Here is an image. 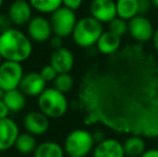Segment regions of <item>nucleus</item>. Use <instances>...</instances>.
I'll use <instances>...</instances> for the list:
<instances>
[{
	"label": "nucleus",
	"mask_w": 158,
	"mask_h": 157,
	"mask_svg": "<svg viewBox=\"0 0 158 157\" xmlns=\"http://www.w3.org/2000/svg\"><path fill=\"white\" fill-rule=\"evenodd\" d=\"M10 113H11L10 110L8 109V107L3 102V100H0V119L9 118V114Z\"/></svg>",
	"instance_id": "c756f323"
},
{
	"label": "nucleus",
	"mask_w": 158,
	"mask_h": 157,
	"mask_svg": "<svg viewBox=\"0 0 158 157\" xmlns=\"http://www.w3.org/2000/svg\"><path fill=\"white\" fill-rule=\"evenodd\" d=\"M33 10L41 14H52L60 6H63V0H28Z\"/></svg>",
	"instance_id": "4be33fe9"
},
{
	"label": "nucleus",
	"mask_w": 158,
	"mask_h": 157,
	"mask_svg": "<svg viewBox=\"0 0 158 157\" xmlns=\"http://www.w3.org/2000/svg\"><path fill=\"white\" fill-rule=\"evenodd\" d=\"M24 69L21 63L4 60L0 64V87L6 92L19 87L24 76Z\"/></svg>",
	"instance_id": "423d86ee"
},
{
	"label": "nucleus",
	"mask_w": 158,
	"mask_h": 157,
	"mask_svg": "<svg viewBox=\"0 0 158 157\" xmlns=\"http://www.w3.org/2000/svg\"><path fill=\"white\" fill-rule=\"evenodd\" d=\"M64 147L53 141H44L38 144L33 152V157H64Z\"/></svg>",
	"instance_id": "a211bd4d"
},
{
	"label": "nucleus",
	"mask_w": 158,
	"mask_h": 157,
	"mask_svg": "<svg viewBox=\"0 0 158 157\" xmlns=\"http://www.w3.org/2000/svg\"><path fill=\"white\" fill-rule=\"evenodd\" d=\"M50 22L53 29V35H56L64 39L72 35L73 29L77 23V19L75 11L63 6L51 14Z\"/></svg>",
	"instance_id": "39448f33"
},
{
	"label": "nucleus",
	"mask_w": 158,
	"mask_h": 157,
	"mask_svg": "<svg viewBox=\"0 0 158 157\" xmlns=\"http://www.w3.org/2000/svg\"><path fill=\"white\" fill-rule=\"evenodd\" d=\"M109 30L122 38L128 32V21L121 19L118 16L115 17L109 23Z\"/></svg>",
	"instance_id": "b1692460"
},
{
	"label": "nucleus",
	"mask_w": 158,
	"mask_h": 157,
	"mask_svg": "<svg viewBox=\"0 0 158 157\" xmlns=\"http://www.w3.org/2000/svg\"><path fill=\"white\" fill-rule=\"evenodd\" d=\"M2 157H4V156H2Z\"/></svg>",
	"instance_id": "4c0bfd02"
},
{
	"label": "nucleus",
	"mask_w": 158,
	"mask_h": 157,
	"mask_svg": "<svg viewBox=\"0 0 158 157\" xmlns=\"http://www.w3.org/2000/svg\"><path fill=\"white\" fill-rule=\"evenodd\" d=\"M83 0H63V6L72 11H77L81 8Z\"/></svg>",
	"instance_id": "bb28decb"
},
{
	"label": "nucleus",
	"mask_w": 158,
	"mask_h": 157,
	"mask_svg": "<svg viewBox=\"0 0 158 157\" xmlns=\"http://www.w3.org/2000/svg\"><path fill=\"white\" fill-rule=\"evenodd\" d=\"M140 157H158V149H151L145 151Z\"/></svg>",
	"instance_id": "2f4dec72"
},
{
	"label": "nucleus",
	"mask_w": 158,
	"mask_h": 157,
	"mask_svg": "<svg viewBox=\"0 0 158 157\" xmlns=\"http://www.w3.org/2000/svg\"><path fill=\"white\" fill-rule=\"evenodd\" d=\"M2 100L6 105L10 112H14V113L22 111L26 105V96L19 88L6 92Z\"/></svg>",
	"instance_id": "f3484780"
},
{
	"label": "nucleus",
	"mask_w": 158,
	"mask_h": 157,
	"mask_svg": "<svg viewBox=\"0 0 158 157\" xmlns=\"http://www.w3.org/2000/svg\"><path fill=\"white\" fill-rule=\"evenodd\" d=\"M153 44H154V48L156 50V52L158 53V28L155 30V34H154V37H153Z\"/></svg>",
	"instance_id": "473e14b6"
},
{
	"label": "nucleus",
	"mask_w": 158,
	"mask_h": 157,
	"mask_svg": "<svg viewBox=\"0 0 158 157\" xmlns=\"http://www.w3.org/2000/svg\"><path fill=\"white\" fill-rule=\"evenodd\" d=\"M127 157H140L145 152V142L141 137L131 136L123 143Z\"/></svg>",
	"instance_id": "aec40b11"
},
{
	"label": "nucleus",
	"mask_w": 158,
	"mask_h": 157,
	"mask_svg": "<svg viewBox=\"0 0 158 157\" xmlns=\"http://www.w3.org/2000/svg\"><path fill=\"white\" fill-rule=\"evenodd\" d=\"M89 13L100 23H110L117 17L116 3L113 0H92L89 4Z\"/></svg>",
	"instance_id": "9d476101"
},
{
	"label": "nucleus",
	"mask_w": 158,
	"mask_h": 157,
	"mask_svg": "<svg viewBox=\"0 0 158 157\" xmlns=\"http://www.w3.org/2000/svg\"><path fill=\"white\" fill-rule=\"evenodd\" d=\"M24 127L26 131L33 136H42L50 128V118L40 110L31 111L24 118Z\"/></svg>",
	"instance_id": "ddd939ff"
},
{
	"label": "nucleus",
	"mask_w": 158,
	"mask_h": 157,
	"mask_svg": "<svg viewBox=\"0 0 158 157\" xmlns=\"http://www.w3.org/2000/svg\"><path fill=\"white\" fill-rule=\"evenodd\" d=\"M40 74L42 76V78L45 80L46 83H48V82H54V80L58 76L57 71L50 65V64L42 68L41 71H40Z\"/></svg>",
	"instance_id": "393cba45"
},
{
	"label": "nucleus",
	"mask_w": 158,
	"mask_h": 157,
	"mask_svg": "<svg viewBox=\"0 0 158 157\" xmlns=\"http://www.w3.org/2000/svg\"><path fill=\"white\" fill-rule=\"evenodd\" d=\"M93 157H126V155L123 144L118 140L106 138L95 145Z\"/></svg>",
	"instance_id": "2eb2a0df"
},
{
	"label": "nucleus",
	"mask_w": 158,
	"mask_h": 157,
	"mask_svg": "<svg viewBox=\"0 0 158 157\" xmlns=\"http://www.w3.org/2000/svg\"><path fill=\"white\" fill-rule=\"evenodd\" d=\"M32 41L27 34L16 28H10L0 34V55L9 61L24 63L32 54Z\"/></svg>",
	"instance_id": "f257e3e1"
},
{
	"label": "nucleus",
	"mask_w": 158,
	"mask_h": 157,
	"mask_svg": "<svg viewBox=\"0 0 158 157\" xmlns=\"http://www.w3.org/2000/svg\"><path fill=\"white\" fill-rule=\"evenodd\" d=\"M128 32L133 40L144 43L153 39L155 30L150 19L144 15H137L128 21Z\"/></svg>",
	"instance_id": "0eeeda50"
},
{
	"label": "nucleus",
	"mask_w": 158,
	"mask_h": 157,
	"mask_svg": "<svg viewBox=\"0 0 158 157\" xmlns=\"http://www.w3.org/2000/svg\"><path fill=\"white\" fill-rule=\"evenodd\" d=\"M96 142L92 132L85 129H75L69 132L64 142V150L69 157H87L94 151Z\"/></svg>",
	"instance_id": "20e7f679"
},
{
	"label": "nucleus",
	"mask_w": 158,
	"mask_h": 157,
	"mask_svg": "<svg viewBox=\"0 0 158 157\" xmlns=\"http://www.w3.org/2000/svg\"><path fill=\"white\" fill-rule=\"evenodd\" d=\"M92 134H93V138H94L96 144H97V143H99V142H101V141H103L104 139H106L104 132L102 131V130H100V129H97L96 131L92 132Z\"/></svg>",
	"instance_id": "7c9ffc66"
},
{
	"label": "nucleus",
	"mask_w": 158,
	"mask_h": 157,
	"mask_svg": "<svg viewBox=\"0 0 158 157\" xmlns=\"http://www.w3.org/2000/svg\"><path fill=\"white\" fill-rule=\"evenodd\" d=\"M32 10L28 0H14L9 6L8 15L13 25L24 26L32 19Z\"/></svg>",
	"instance_id": "9b49d317"
},
{
	"label": "nucleus",
	"mask_w": 158,
	"mask_h": 157,
	"mask_svg": "<svg viewBox=\"0 0 158 157\" xmlns=\"http://www.w3.org/2000/svg\"><path fill=\"white\" fill-rule=\"evenodd\" d=\"M27 35L31 41L43 43L51 39L53 36V29L50 19L42 15L32 16L27 24Z\"/></svg>",
	"instance_id": "6e6552de"
},
{
	"label": "nucleus",
	"mask_w": 158,
	"mask_h": 157,
	"mask_svg": "<svg viewBox=\"0 0 158 157\" xmlns=\"http://www.w3.org/2000/svg\"><path fill=\"white\" fill-rule=\"evenodd\" d=\"M2 4H3V0H0V8L2 6Z\"/></svg>",
	"instance_id": "c9c22d12"
},
{
	"label": "nucleus",
	"mask_w": 158,
	"mask_h": 157,
	"mask_svg": "<svg viewBox=\"0 0 158 157\" xmlns=\"http://www.w3.org/2000/svg\"><path fill=\"white\" fill-rule=\"evenodd\" d=\"M1 59H2V57H1V55H0V64L2 63V61H1Z\"/></svg>",
	"instance_id": "e433bc0d"
},
{
	"label": "nucleus",
	"mask_w": 158,
	"mask_h": 157,
	"mask_svg": "<svg viewBox=\"0 0 158 157\" xmlns=\"http://www.w3.org/2000/svg\"><path fill=\"white\" fill-rule=\"evenodd\" d=\"M151 1H152L153 6H155V8H158V0H151Z\"/></svg>",
	"instance_id": "f704fd0d"
},
{
	"label": "nucleus",
	"mask_w": 158,
	"mask_h": 157,
	"mask_svg": "<svg viewBox=\"0 0 158 157\" xmlns=\"http://www.w3.org/2000/svg\"><path fill=\"white\" fill-rule=\"evenodd\" d=\"M19 136V125L12 118L0 119V153L9 151L15 147Z\"/></svg>",
	"instance_id": "1a4fd4ad"
},
{
	"label": "nucleus",
	"mask_w": 158,
	"mask_h": 157,
	"mask_svg": "<svg viewBox=\"0 0 158 157\" xmlns=\"http://www.w3.org/2000/svg\"><path fill=\"white\" fill-rule=\"evenodd\" d=\"M50 65L57 73H70L74 66V56L72 52L66 48L54 50L50 57Z\"/></svg>",
	"instance_id": "4468645a"
},
{
	"label": "nucleus",
	"mask_w": 158,
	"mask_h": 157,
	"mask_svg": "<svg viewBox=\"0 0 158 157\" xmlns=\"http://www.w3.org/2000/svg\"><path fill=\"white\" fill-rule=\"evenodd\" d=\"M12 22H11L10 17L8 14H3L0 13V34L6 31L8 29L12 28Z\"/></svg>",
	"instance_id": "a878e982"
},
{
	"label": "nucleus",
	"mask_w": 158,
	"mask_h": 157,
	"mask_svg": "<svg viewBox=\"0 0 158 157\" xmlns=\"http://www.w3.org/2000/svg\"><path fill=\"white\" fill-rule=\"evenodd\" d=\"M51 44V48L53 50H58V48H63V38L59 36H56V35H53L51 37V39L48 40Z\"/></svg>",
	"instance_id": "c85d7f7f"
},
{
	"label": "nucleus",
	"mask_w": 158,
	"mask_h": 157,
	"mask_svg": "<svg viewBox=\"0 0 158 157\" xmlns=\"http://www.w3.org/2000/svg\"><path fill=\"white\" fill-rule=\"evenodd\" d=\"M117 16L126 21H130L139 15V0H116Z\"/></svg>",
	"instance_id": "6ab92c4d"
},
{
	"label": "nucleus",
	"mask_w": 158,
	"mask_h": 157,
	"mask_svg": "<svg viewBox=\"0 0 158 157\" xmlns=\"http://www.w3.org/2000/svg\"><path fill=\"white\" fill-rule=\"evenodd\" d=\"M4 94H6V90H4L2 87H0V100H2V99H3Z\"/></svg>",
	"instance_id": "72a5a7b5"
},
{
	"label": "nucleus",
	"mask_w": 158,
	"mask_h": 157,
	"mask_svg": "<svg viewBox=\"0 0 158 157\" xmlns=\"http://www.w3.org/2000/svg\"><path fill=\"white\" fill-rule=\"evenodd\" d=\"M19 88L26 97H39L46 89V81L40 72H28L24 74Z\"/></svg>",
	"instance_id": "f8f14e48"
},
{
	"label": "nucleus",
	"mask_w": 158,
	"mask_h": 157,
	"mask_svg": "<svg viewBox=\"0 0 158 157\" xmlns=\"http://www.w3.org/2000/svg\"><path fill=\"white\" fill-rule=\"evenodd\" d=\"M37 147L38 144L37 140H35V136L27 131L24 132V134H19L16 143H15V149L17 150V152L24 154V155L33 154Z\"/></svg>",
	"instance_id": "412c9836"
},
{
	"label": "nucleus",
	"mask_w": 158,
	"mask_h": 157,
	"mask_svg": "<svg viewBox=\"0 0 158 157\" xmlns=\"http://www.w3.org/2000/svg\"><path fill=\"white\" fill-rule=\"evenodd\" d=\"M38 108L48 118H60L68 111L69 103L64 93L55 87H46L38 97Z\"/></svg>",
	"instance_id": "7ed1b4c3"
},
{
	"label": "nucleus",
	"mask_w": 158,
	"mask_h": 157,
	"mask_svg": "<svg viewBox=\"0 0 158 157\" xmlns=\"http://www.w3.org/2000/svg\"><path fill=\"white\" fill-rule=\"evenodd\" d=\"M151 0H139V15H144L151 10L152 6Z\"/></svg>",
	"instance_id": "cd10ccee"
},
{
	"label": "nucleus",
	"mask_w": 158,
	"mask_h": 157,
	"mask_svg": "<svg viewBox=\"0 0 158 157\" xmlns=\"http://www.w3.org/2000/svg\"><path fill=\"white\" fill-rule=\"evenodd\" d=\"M121 44V37L113 34L110 30H108V31H103V34L101 35V37L98 40L96 46H97V50L101 54L106 55V56H111V55H114L115 53L118 52Z\"/></svg>",
	"instance_id": "dca6fc26"
},
{
	"label": "nucleus",
	"mask_w": 158,
	"mask_h": 157,
	"mask_svg": "<svg viewBox=\"0 0 158 157\" xmlns=\"http://www.w3.org/2000/svg\"><path fill=\"white\" fill-rule=\"evenodd\" d=\"M102 34H103L102 23H100L93 16H86L77 19L71 37L77 46L88 48L97 44Z\"/></svg>",
	"instance_id": "f03ea898"
},
{
	"label": "nucleus",
	"mask_w": 158,
	"mask_h": 157,
	"mask_svg": "<svg viewBox=\"0 0 158 157\" xmlns=\"http://www.w3.org/2000/svg\"><path fill=\"white\" fill-rule=\"evenodd\" d=\"M54 87L58 89L59 92L67 94L73 88L74 85V80L70 73H60L57 76V78L54 80Z\"/></svg>",
	"instance_id": "5701e85b"
}]
</instances>
